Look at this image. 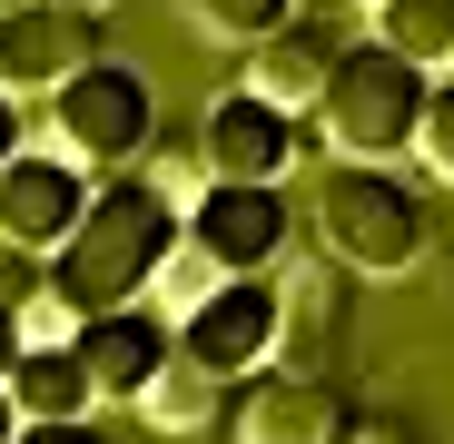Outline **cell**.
Returning a JSON list of instances; mask_svg holds the SVG:
<instances>
[{
	"label": "cell",
	"mask_w": 454,
	"mask_h": 444,
	"mask_svg": "<svg viewBox=\"0 0 454 444\" xmlns=\"http://www.w3.org/2000/svg\"><path fill=\"white\" fill-rule=\"evenodd\" d=\"M188 238V207L159 188V178H109L80 217V238H69L50 257V286L69 296L80 316H109V307H138L148 286H159V267L178 257Z\"/></svg>",
	"instance_id": "1"
},
{
	"label": "cell",
	"mask_w": 454,
	"mask_h": 444,
	"mask_svg": "<svg viewBox=\"0 0 454 444\" xmlns=\"http://www.w3.org/2000/svg\"><path fill=\"white\" fill-rule=\"evenodd\" d=\"M317 238L346 277H415L425 257V188L395 178V168H365V159H336V178L317 188Z\"/></svg>",
	"instance_id": "2"
},
{
	"label": "cell",
	"mask_w": 454,
	"mask_h": 444,
	"mask_svg": "<svg viewBox=\"0 0 454 444\" xmlns=\"http://www.w3.org/2000/svg\"><path fill=\"white\" fill-rule=\"evenodd\" d=\"M425 99H434V80H425L405 50L356 40V50H346V69L326 80V99H317V129H326V148H336V159L386 168V159H405V148H415Z\"/></svg>",
	"instance_id": "3"
},
{
	"label": "cell",
	"mask_w": 454,
	"mask_h": 444,
	"mask_svg": "<svg viewBox=\"0 0 454 444\" xmlns=\"http://www.w3.org/2000/svg\"><path fill=\"white\" fill-rule=\"evenodd\" d=\"M50 119H59V148L90 178H119L129 159H148V138H159V90H148V69L99 59V69H80V80L59 90Z\"/></svg>",
	"instance_id": "4"
},
{
	"label": "cell",
	"mask_w": 454,
	"mask_h": 444,
	"mask_svg": "<svg viewBox=\"0 0 454 444\" xmlns=\"http://www.w3.org/2000/svg\"><path fill=\"white\" fill-rule=\"evenodd\" d=\"M277 346H286V296H277V277H227L198 316H178V355H198L207 376H227V386L267 376Z\"/></svg>",
	"instance_id": "5"
},
{
	"label": "cell",
	"mask_w": 454,
	"mask_h": 444,
	"mask_svg": "<svg viewBox=\"0 0 454 444\" xmlns=\"http://www.w3.org/2000/svg\"><path fill=\"white\" fill-rule=\"evenodd\" d=\"M90 198H99V178L69 159V148H20V159L0 168V247H20V257H59L69 238H80Z\"/></svg>",
	"instance_id": "6"
},
{
	"label": "cell",
	"mask_w": 454,
	"mask_h": 444,
	"mask_svg": "<svg viewBox=\"0 0 454 444\" xmlns=\"http://www.w3.org/2000/svg\"><path fill=\"white\" fill-rule=\"evenodd\" d=\"M99 11H69V0H30V11H0V90L30 99V90H69L80 69H99Z\"/></svg>",
	"instance_id": "7"
},
{
	"label": "cell",
	"mask_w": 454,
	"mask_h": 444,
	"mask_svg": "<svg viewBox=\"0 0 454 444\" xmlns=\"http://www.w3.org/2000/svg\"><path fill=\"white\" fill-rule=\"evenodd\" d=\"M296 148H307V129H296L286 109H267L257 90H227V99H207V119H198V159H207L217 188H286Z\"/></svg>",
	"instance_id": "8"
},
{
	"label": "cell",
	"mask_w": 454,
	"mask_h": 444,
	"mask_svg": "<svg viewBox=\"0 0 454 444\" xmlns=\"http://www.w3.org/2000/svg\"><path fill=\"white\" fill-rule=\"evenodd\" d=\"M286 238H296V217H286V198L277 188H198L188 198V247L198 257H217L227 277H267L277 257H286Z\"/></svg>",
	"instance_id": "9"
},
{
	"label": "cell",
	"mask_w": 454,
	"mask_h": 444,
	"mask_svg": "<svg viewBox=\"0 0 454 444\" xmlns=\"http://www.w3.org/2000/svg\"><path fill=\"white\" fill-rule=\"evenodd\" d=\"M346 395L296 376V365H267V376L238 386V405H227V444H346Z\"/></svg>",
	"instance_id": "10"
},
{
	"label": "cell",
	"mask_w": 454,
	"mask_h": 444,
	"mask_svg": "<svg viewBox=\"0 0 454 444\" xmlns=\"http://www.w3.org/2000/svg\"><path fill=\"white\" fill-rule=\"evenodd\" d=\"M80 365H90V386L109 405H148V386L178 365V326L148 316V307H109V316L80 326Z\"/></svg>",
	"instance_id": "11"
},
{
	"label": "cell",
	"mask_w": 454,
	"mask_h": 444,
	"mask_svg": "<svg viewBox=\"0 0 454 444\" xmlns=\"http://www.w3.org/2000/svg\"><path fill=\"white\" fill-rule=\"evenodd\" d=\"M346 50H356V40H346L336 20H286L267 50H247V80H238V90H257L267 109L296 119V109H317V99H326V80L346 69Z\"/></svg>",
	"instance_id": "12"
},
{
	"label": "cell",
	"mask_w": 454,
	"mask_h": 444,
	"mask_svg": "<svg viewBox=\"0 0 454 444\" xmlns=\"http://www.w3.org/2000/svg\"><path fill=\"white\" fill-rule=\"evenodd\" d=\"M0 395L20 405V425H90V405H99L80 346H30V355L11 365V386H0Z\"/></svg>",
	"instance_id": "13"
},
{
	"label": "cell",
	"mask_w": 454,
	"mask_h": 444,
	"mask_svg": "<svg viewBox=\"0 0 454 444\" xmlns=\"http://www.w3.org/2000/svg\"><path fill=\"white\" fill-rule=\"evenodd\" d=\"M227 405H238V386H227V376H207L198 355H178L168 376L148 386V405H138V415L159 425V434H227Z\"/></svg>",
	"instance_id": "14"
},
{
	"label": "cell",
	"mask_w": 454,
	"mask_h": 444,
	"mask_svg": "<svg viewBox=\"0 0 454 444\" xmlns=\"http://www.w3.org/2000/svg\"><path fill=\"white\" fill-rule=\"evenodd\" d=\"M375 40L415 69H454V0H375Z\"/></svg>",
	"instance_id": "15"
},
{
	"label": "cell",
	"mask_w": 454,
	"mask_h": 444,
	"mask_svg": "<svg viewBox=\"0 0 454 444\" xmlns=\"http://www.w3.org/2000/svg\"><path fill=\"white\" fill-rule=\"evenodd\" d=\"M286 20H307L296 0H188V30L217 40V50H267Z\"/></svg>",
	"instance_id": "16"
},
{
	"label": "cell",
	"mask_w": 454,
	"mask_h": 444,
	"mask_svg": "<svg viewBox=\"0 0 454 444\" xmlns=\"http://www.w3.org/2000/svg\"><path fill=\"white\" fill-rule=\"evenodd\" d=\"M217 286H227V267H217V257H198V247L178 238V257L159 267V296H168V326H178V316H198V307H207Z\"/></svg>",
	"instance_id": "17"
},
{
	"label": "cell",
	"mask_w": 454,
	"mask_h": 444,
	"mask_svg": "<svg viewBox=\"0 0 454 444\" xmlns=\"http://www.w3.org/2000/svg\"><path fill=\"white\" fill-rule=\"evenodd\" d=\"M415 159H425V178H444V188H454V80H434V99H425Z\"/></svg>",
	"instance_id": "18"
},
{
	"label": "cell",
	"mask_w": 454,
	"mask_h": 444,
	"mask_svg": "<svg viewBox=\"0 0 454 444\" xmlns=\"http://www.w3.org/2000/svg\"><path fill=\"white\" fill-rule=\"evenodd\" d=\"M20 355H30V326H20V307H0V386H11Z\"/></svg>",
	"instance_id": "19"
},
{
	"label": "cell",
	"mask_w": 454,
	"mask_h": 444,
	"mask_svg": "<svg viewBox=\"0 0 454 444\" xmlns=\"http://www.w3.org/2000/svg\"><path fill=\"white\" fill-rule=\"evenodd\" d=\"M346 444H425V434H415V425H405V415H375V425H356V434H346Z\"/></svg>",
	"instance_id": "20"
},
{
	"label": "cell",
	"mask_w": 454,
	"mask_h": 444,
	"mask_svg": "<svg viewBox=\"0 0 454 444\" xmlns=\"http://www.w3.org/2000/svg\"><path fill=\"white\" fill-rule=\"evenodd\" d=\"M20 444H109L99 425H20Z\"/></svg>",
	"instance_id": "21"
},
{
	"label": "cell",
	"mask_w": 454,
	"mask_h": 444,
	"mask_svg": "<svg viewBox=\"0 0 454 444\" xmlns=\"http://www.w3.org/2000/svg\"><path fill=\"white\" fill-rule=\"evenodd\" d=\"M11 159H20V99L0 90V168H11Z\"/></svg>",
	"instance_id": "22"
},
{
	"label": "cell",
	"mask_w": 454,
	"mask_h": 444,
	"mask_svg": "<svg viewBox=\"0 0 454 444\" xmlns=\"http://www.w3.org/2000/svg\"><path fill=\"white\" fill-rule=\"evenodd\" d=\"M0 444H20V405L11 395H0Z\"/></svg>",
	"instance_id": "23"
},
{
	"label": "cell",
	"mask_w": 454,
	"mask_h": 444,
	"mask_svg": "<svg viewBox=\"0 0 454 444\" xmlns=\"http://www.w3.org/2000/svg\"><path fill=\"white\" fill-rule=\"evenodd\" d=\"M69 11H109V0H69Z\"/></svg>",
	"instance_id": "24"
},
{
	"label": "cell",
	"mask_w": 454,
	"mask_h": 444,
	"mask_svg": "<svg viewBox=\"0 0 454 444\" xmlns=\"http://www.w3.org/2000/svg\"><path fill=\"white\" fill-rule=\"evenodd\" d=\"M0 11H30V0H0Z\"/></svg>",
	"instance_id": "25"
}]
</instances>
